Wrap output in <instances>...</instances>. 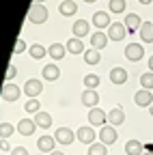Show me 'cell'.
<instances>
[{"label": "cell", "instance_id": "1", "mask_svg": "<svg viewBox=\"0 0 153 155\" xmlns=\"http://www.w3.org/2000/svg\"><path fill=\"white\" fill-rule=\"evenodd\" d=\"M45 19H48V9L43 5H30V9H28V22L43 24Z\"/></svg>", "mask_w": 153, "mask_h": 155}, {"label": "cell", "instance_id": "2", "mask_svg": "<svg viewBox=\"0 0 153 155\" xmlns=\"http://www.w3.org/2000/svg\"><path fill=\"white\" fill-rule=\"evenodd\" d=\"M125 35H127V26L123 22H112L108 26V39L110 41H123Z\"/></svg>", "mask_w": 153, "mask_h": 155}, {"label": "cell", "instance_id": "3", "mask_svg": "<svg viewBox=\"0 0 153 155\" xmlns=\"http://www.w3.org/2000/svg\"><path fill=\"white\" fill-rule=\"evenodd\" d=\"M106 121H108V112L106 110H101V108H91L88 110V123L93 127H104Z\"/></svg>", "mask_w": 153, "mask_h": 155}, {"label": "cell", "instance_id": "4", "mask_svg": "<svg viewBox=\"0 0 153 155\" xmlns=\"http://www.w3.org/2000/svg\"><path fill=\"white\" fill-rule=\"evenodd\" d=\"M0 95H2L5 101H17L20 99V86L13 84V82H7V84H2V88H0Z\"/></svg>", "mask_w": 153, "mask_h": 155}, {"label": "cell", "instance_id": "5", "mask_svg": "<svg viewBox=\"0 0 153 155\" xmlns=\"http://www.w3.org/2000/svg\"><path fill=\"white\" fill-rule=\"evenodd\" d=\"M142 56H145V48H142L140 43H127V45H125V58H127V61L138 63Z\"/></svg>", "mask_w": 153, "mask_h": 155}, {"label": "cell", "instance_id": "6", "mask_svg": "<svg viewBox=\"0 0 153 155\" xmlns=\"http://www.w3.org/2000/svg\"><path fill=\"white\" fill-rule=\"evenodd\" d=\"M54 138H56V142H58V144L69 147V144L75 140V134H73L69 127H61V129H56V131H54Z\"/></svg>", "mask_w": 153, "mask_h": 155}, {"label": "cell", "instance_id": "7", "mask_svg": "<svg viewBox=\"0 0 153 155\" xmlns=\"http://www.w3.org/2000/svg\"><path fill=\"white\" fill-rule=\"evenodd\" d=\"M117 138H119V136H117V129H114V125H104L101 129H99V140L108 147V144H114V142H117Z\"/></svg>", "mask_w": 153, "mask_h": 155}, {"label": "cell", "instance_id": "8", "mask_svg": "<svg viewBox=\"0 0 153 155\" xmlns=\"http://www.w3.org/2000/svg\"><path fill=\"white\" fill-rule=\"evenodd\" d=\"M41 91H43L41 80H35V78L26 80V84H24V93L30 97V99H37V95H41Z\"/></svg>", "mask_w": 153, "mask_h": 155}, {"label": "cell", "instance_id": "9", "mask_svg": "<svg viewBox=\"0 0 153 155\" xmlns=\"http://www.w3.org/2000/svg\"><path fill=\"white\" fill-rule=\"evenodd\" d=\"M134 101H136L140 108H145V106H153V95H151V91H147V88H142V91H138L136 95H134Z\"/></svg>", "mask_w": 153, "mask_h": 155}, {"label": "cell", "instance_id": "10", "mask_svg": "<svg viewBox=\"0 0 153 155\" xmlns=\"http://www.w3.org/2000/svg\"><path fill=\"white\" fill-rule=\"evenodd\" d=\"M75 138H78L82 144H88V147H91V144L95 142V131H93L88 125H86V127H80L78 134H75Z\"/></svg>", "mask_w": 153, "mask_h": 155}, {"label": "cell", "instance_id": "11", "mask_svg": "<svg viewBox=\"0 0 153 155\" xmlns=\"http://www.w3.org/2000/svg\"><path fill=\"white\" fill-rule=\"evenodd\" d=\"M123 24L127 26V32H136V30H140V26H142L140 17H138L136 13H127L125 19H123Z\"/></svg>", "mask_w": 153, "mask_h": 155}, {"label": "cell", "instance_id": "12", "mask_svg": "<svg viewBox=\"0 0 153 155\" xmlns=\"http://www.w3.org/2000/svg\"><path fill=\"white\" fill-rule=\"evenodd\" d=\"M108 41H110L108 35H104L101 30H97V32L91 35V45H93V50H101V48H106Z\"/></svg>", "mask_w": 153, "mask_h": 155}, {"label": "cell", "instance_id": "13", "mask_svg": "<svg viewBox=\"0 0 153 155\" xmlns=\"http://www.w3.org/2000/svg\"><path fill=\"white\" fill-rule=\"evenodd\" d=\"M110 82H112V84H125V82H127V71H125L123 67L110 69Z\"/></svg>", "mask_w": 153, "mask_h": 155}, {"label": "cell", "instance_id": "14", "mask_svg": "<svg viewBox=\"0 0 153 155\" xmlns=\"http://www.w3.org/2000/svg\"><path fill=\"white\" fill-rule=\"evenodd\" d=\"M112 22H110V15L106 13V11H95V15H93V26H97L99 30L101 28H106V26H110Z\"/></svg>", "mask_w": 153, "mask_h": 155}, {"label": "cell", "instance_id": "15", "mask_svg": "<svg viewBox=\"0 0 153 155\" xmlns=\"http://www.w3.org/2000/svg\"><path fill=\"white\" fill-rule=\"evenodd\" d=\"M82 104H84L86 108H97V104H99V95L95 93V91H91V88H86V91L82 93Z\"/></svg>", "mask_w": 153, "mask_h": 155}, {"label": "cell", "instance_id": "16", "mask_svg": "<svg viewBox=\"0 0 153 155\" xmlns=\"http://www.w3.org/2000/svg\"><path fill=\"white\" fill-rule=\"evenodd\" d=\"M35 129H37V123L32 119H22L20 123H17V131H20L22 136H32Z\"/></svg>", "mask_w": 153, "mask_h": 155}, {"label": "cell", "instance_id": "17", "mask_svg": "<svg viewBox=\"0 0 153 155\" xmlns=\"http://www.w3.org/2000/svg\"><path fill=\"white\" fill-rule=\"evenodd\" d=\"M123 121H125V112H123L121 108H112V110L108 112V123H110V125L117 127V125H121Z\"/></svg>", "mask_w": 153, "mask_h": 155}, {"label": "cell", "instance_id": "18", "mask_svg": "<svg viewBox=\"0 0 153 155\" xmlns=\"http://www.w3.org/2000/svg\"><path fill=\"white\" fill-rule=\"evenodd\" d=\"M54 142H56V138H52V136H41V138L37 140V147H39V151H43V153H52Z\"/></svg>", "mask_w": 153, "mask_h": 155}, {"label": "cell", "instance_id": "19", "mask_svg": "<svg viewBox=\"0 0 153 155\" xmlns=\"http://www.w3.org/2000/svg\"><path fill=\"white\" fill-rule=\"evenodd\" d=\"M65 48H67V52H71V54H84V52H86V50H84V43L80 41L78 37H71Z\"/></svg>", "mask_w": 153, "mask_h": 155}, {"label": "cell", "instance_id": "20", "mask_svg": "<svg viewBox=\"0 0 153 155\" xmlns=\"http://www.w3.org/2000/svg\"><path fill=\"white\" fill-rule=\"evenodd\" d=\"M43 78H45V80H50V82H56V80L61 78V69L56 67L54 63H50V65L43 67Z\"/></svg>", "mask_w": 153, "mask_h": 155}, {"label": "cell", "instance_id": "21", "mask_svg": "<svg viewBox=\"0 0 153 155\" xmlns=\"http://www.w3.org/2000/svg\"><path fill=\"white\" fill-rule=\"evenodd\" d=\"M32 121L37 123V127H41V129H48V127H52V116H50L48 112H37Z\"/></svg>", "mask_w": 153, "mask_h": 155}, {"label": "cell", "instance_id": "22", "mask_svg": "<svg viewBox=\"0 0 153 155\" xmlns=\"http://www.w3.org/2000/svg\"><path fill=\"white\" fill-rule=\"evenodd\" d=\"M140 39L145 43H153V22H142V26H140Z\"/></svg>", "mask_w": 153, "mask_h": 155}, {"label": "cell", "instance_id": "23", "mask_svg": "<svg viewBox=\"0 0 153 155\" xmlns=\"http://www.w3.org/2000/svg\"><path fill=\"white\" fill-rule=\"evenodd\" d=\"M142 149H145V144H140L138 140H127L125 142V153L127 155H142L145 153Z\"/></svg>", "mask_w": 153, "mask_h": 155}, {"label": "cell", "instance_id": "24", "mask_svg": "<svg viewBox=\"0 0 153 155\" xmlns=\"http://www.w3.org/2000/svg\"><path fill=\"white\" fill-rule=\"evenodd\" d=\"M65 52H67V48H65L63 43H52V45L48 48V54L54 58V61H61V58L65 56Z\"/></svg>", "mask_w": 153, "mask_h": 155}, {"label": "cell", "instance_id": "25", "mask_svg": "<svg viewBox=\"0 0 153 155\" xmlns=\"http://www.w3.org/2000/svg\"><path fill=\"white\" fill-rule=\"evenodd\" d=\"M58 11H61V15H73L75 11H78V5L73 2V0H63L61 2V7H58Z\"/></svg>", "mask_w": 153, "mask_h": 155}, {"label": "cell", "instance_id": "26", "mask_svg": "<svg viewBox=\"0 0 153 155\" xmlns=\"http://www.w3.org/2000/svg\"><path fill=\"white\" fill-rule=\"evenodd\" d=\"M84 35H88V22L86 19H78V22L73 24V37H84Z\"/></svg>", "mask_w": 153, "mask_h": 155}, {"label": "cell", "instance_id": "27", "mask_svg": "<svg viewBox=\"0 0 153 155\" xmlns=\"http://www.w3.org/2000/svg\"><path fill=\"white\" fill-rule=\"evenodd\" d=\"M99 61H101L99 50H93V48H88V50L84 52V63H88V65H97Z\"/></svg>", "mask_w": 153, "mask_h": 155}, {"label": "cell", "instance_id": "28", "mask_svg": "<svg viewBox=\"0 0 153 155\" xmlns=\"http://www.w3.org/2000/svg\"><path fill=\"white\" fill-rule=\"evenodd\" d=\"M48 54V50L41 45V43H35V45H30V56L35 58V61H41V58Z\"/></svg>", "mask_w": 153, "mask_h": 155}, {"label": "cell", "instance_id": "29", "mask_svg": "<svg viewBox=\"0 0 153 155\" xmlns=\"http://www.w3.org/2000/svg\"><path fill=\"white\" fill-rule=\"evenodd\" d=\"M84 86L86 88H91V91H95L99 86V75H95V73H88L86 78H84Z\"/></svg>", "mask_w": 153, "mask_h": 155}, {"label": "cell", "instance_id": "30", "mask_svg": "<svg viewBox=\"0 0 153 155\" xmlns=\"http://www.w3.org/2000/svg\"><path fill=\"white\" fill-rule=\"evenodd\" d=\"M106 144L104 142H93L91 147H88V155H106Z\"/></svg>", "mask_w": 153, "mask_h": 155}, {"label": "cell", "instance_id": "31", "mask_svg": "<svg viewBox=\"0 0 153 155\" xmlns=\"http://www.w3.org/2000/svg\"><path fill=\"white\" fill-rule=\"evenodd\" d=\"M125 7H127L125 0H110V5H108V9H110L112 13H123Z\"/></svg>", "mask_w": 153, "mask_h": 155}, {"label": "cell", "instance_id": "32", "mask_svg": "<svg viewBox=\"0 0 153 155\" xmlns=\"http://www.w3.org/2000/svg\"><path fill=\"white\" fill-rule=\"evenodd\" d=\"M24 110H26V112H30V114L41 112V104H39V99H28V101H26V106H24Z\"/></svg>", "mask_w": 153, "mask_h": 155}, {"label": "cell", "instance_id": "33", "mask_svg": "<svg viewBox=\"0 0 153 155\" xmlns=\"http://www.w3.org/2000/svg\"><path fill=\"white\" fill-rule=\"evenodd\" d=\"M140 84H142V88H147V91L153 88V71H147V73L140 75Z\"/></svg>", "mask_w": 153, "mask_h": 155}, {"label": "cell", "instance_id": "34", "mask_svg": "<svg viewBox=\"0 0 153 155\" xmlns=\"http://www.w3.org/2000/svg\"><path fill=\"white\" fill-rule=\"evenodd\" d=\"M13 131H15V127L11 123H0V138H9Z\"/></svg>", "mask_w": 153, "mask_h": 155}, {"label": "cell", "instance_id": "35", "mask_svg": "<svg viewBox=\"0 0 153 155\" xmlns=\"http://www.w3.org/2000/svg\"><path fill=\"white\" fill-rule=\"evenodd\" d=\"M24 50H26V43L22 41L20 37H17V41H15V45H13V54H22Z\"/></svg>", "mask_w": 153, "mask_h": 155}, {"label": "cell", "instance_id": "36", "mask_svg": "<svg viewBox=\"0 0 153 155\" xmlns=\"http://www.w3.org/2000/svg\"><path fill=\"white\" fill-rule=\"evenodd\" d=\"M15 73H17V69H15L13 65H9V67H7V82H11V80H13Z\"/></svg>", "mask_w": 153, "mask_h": 155}, {"label": "cell", "instance_id": "37", "mask_svg": "<svg viewBox=\"0 0 153 155\" xmlns=\"http://www.w3.org/2000/svg\"><path fill=\"white\" fill-rule=\"evenodd\" d=\"M11 155H28V151L24 147H13L11 149Z\"/></svg>", "mask_w": 153, "mask_h": 155}, {"label": "cell", "instance_id": "38", "mask_svg": "<svg viewBox=\"0 0 153 155\" xmlns=\"http://www.w3.org/2000/svg\"><path fill=\"white\" fill-rule=\"evenodd\" d=\"M0 149H2V151H9V149H11L9 142H7V138H0Z\"/></svg>", "mask_w": 153, "mask_h": 155}, {"label": "cell", "instance_id": "39", "mask_svg": "<svg viewBox=\"0 0 153 155\" xmlns=\"http://www.w3.org/2000/svg\"><path fill=\"white\" fill-rule=\"evenodd\" d=\"M145 149H147V153H153V142H147Z\"/></svg>", "mask_w": 153, "mask_h": 155}, {"label": "cell", "instance_id": "40", "mask_svg": "<svg viewBox=\"0 0 153 155\" xmlns=\"http://www.w3.org/2000/svg\"><path fill=\"white\" fill-rule=\"evenodd\" d=\"M149 71H153V56L149 58Z\"/></svg>", "mask_w": 153, "mask_h": 155}, {"label": "cell", "instance_id": "41", "mask_svg": "<svg viewBox=\"0 0 153 155\" xmlns=\"http://www.w3.org/2000/svg\"><path fill=\"white\" fill-rule=\"evenodd\" d=\"M138 2H140V5H151L153 0H138Z\"/></svg>", "mask_w": 153, "mask_h": 155}, {"label": "cell", "instance_id": "42", "mask_svg": "<svg viewBox=\"0 0 153 155\" xmlns=\"http://www.w3.org/2000/svg\"><path fill=\"white\" fill-rule=\"evenodd\" d=\"M50 155H65V153H63V151H52Z\"/></svg>", "mask_w": 153, "mask_h": 155}, {"label": "cell", "instance_id": "43", "mask_svg": "<svg viewBox=\"0 0 153 155\" xmlns=\"http://www.w3.org/2000/svg\"><path fill=\"white\" fill-rule=\"evenodd\" d=\"M32 5H43V0H32Z\"/></svg>", "mask_w": 153, "mask_h": 155}, {"label": "cell", "instance_id": "44", "mask_svg": "<svg viewBox=\"0 0 153 155\" xmlns=\"http://www.w3.org/2000/svg\"><path fill=\"white\" fill-rule=\"evenodd\" d=\"M84 2H97V0H84Z\"/></svg>", "mask_w": 153, "mask_h": 155}, {"label": "cell", "instance_id": "45", "mask_svg": "<svg viewBox=\"0 0 153 155\" xmlns=\"http://www.w3.org/2000/svg\"><path fill=\"white\" fill-rule=\"evenodd\" d=\"M149 112H151V116H153V106H151V108H149Z\"/></svg>", "mask_w": 153, "mask_h": 155}, {"label": "cell", "instance_id": "46", "mask_svg": "<svg viewBox=\"0 0 153 155\" xmlns=\"http://www.w3.org/2000/svg\"><path fill=\"white\" fill-rule=\"evenodd\" d=\"M142 155H153V153H142Z\"/></svg>", "mask_w": 153, "mask_h": 155}]
</instances>
